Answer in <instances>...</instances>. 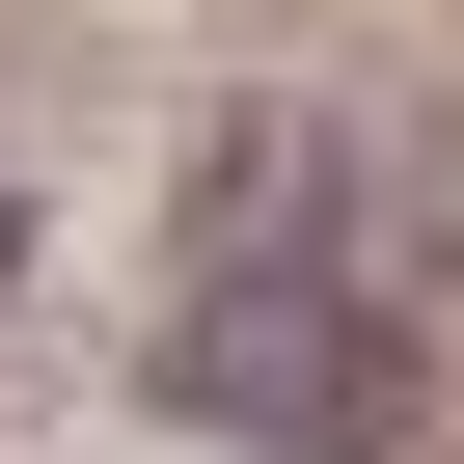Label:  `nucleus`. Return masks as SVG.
<instances>
[{
  "instance_id": "nucleus-1",
  "label": "nucleus",
  "mask_w": 464,
  "mask_h": 464,
  "mask_svg": "<svg viewBox=\"0 0 464 464\" xmlns=\"http://www.w3.org/2000/svg\"><path fill=\"white\" fill-rule=\"evenodd\" d=\"M164 382L218 410V437H274V464H410V328L355 301V246L301 218H218V274H191V328H164Z\"/></svg>"
}]
</instances>
